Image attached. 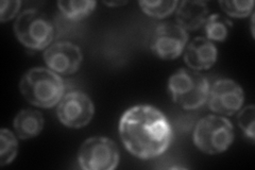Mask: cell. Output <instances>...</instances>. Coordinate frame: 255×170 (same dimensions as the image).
<instances>
[{"label": "cell", "instance_id": "obj_1", "mask_svg": "<svg viewBox=\"0 0 255 170\" xmlns=\"http://www.w3.org/2000/svg\"><path fill=\"white\" fill-rule=\"evenodd\" d=\"M119 135L126 149L134 157L148 160L168 149L172 129L163 113L151 105L127 110L119 120Z\"/></svg>", "mask_w": 255, "mask_h": 170}, {"label": "cell", "instance_id": "obj_2", "mask_svg": "<svg viewBox=\"0 0 255 170\" xmlns=\"http://www.w3.org/2000/svg\"><path fill=\"white\" fill-rule=\"evenodd\" d=\"M19 90L32 105L49 109L60 102L64 96L65 85L63 79L51 69L34 67L22 76Z\"/></svg>", "mask_w": 255, "mask_h": 170}, {"label": "cell", "instance_id": "obj_3", "mask_svg": "<svg viewBox=\"0 0 255 170\" xmlns=\"http://www.w3.org/2000/svg\"><path fill=\"white\" fill-rule=\"evenodd\" d=\"M210 82L205 76L193 69L181 68L170 77L168 91L172 101L185 110H195L207 101Z\"/></svg>", "mask_w": 255, "mask_h": 170}, {"label": "cell", "instance_id": "obj_4", "mask_svg": "<svg viewBox=\"0 0 255 170\" xmlns=\"http://www.w3.org/2000/svg\"><path fill=\"white\" fill-rule=\"evenodd\" d=\"M14 33L19 42L30 49L42 50L50 45L54 26L45 13L28 9L21 12L14 22Z\"/></svg>", "mask_w": 255, "mask_h": 170}, {"label": "cell", "instance_id": "obj_5", "mask_svg": "<svg viewBox=\"0 0 255 170\" xmlns=\"http://www.w3.org/2000/svg\"><path fill=\"white\" fill-rule=\"evenodd\" d=\"M234 140V129L225 117L209 115L202 118L194 131V143L207 155H219L226 151Z\"/></svg>", "mask_w": 255, "mask_h": 170}, {"label": "cell", "instance_id": "obj_6", "mask_svg": "<svg viewBox=\"0 0 255 170\" xmlns=\"http://www.w3.org/2000/svg\"><path fill=\"white\" fill-rule=\"evenodd\" d=\"M78 162L85 170L115 169L119 163L117 145L108 137H91L80 147Z\"/></svg>", "mask_w": 255, "mask_h": 170}, {"label": "cell", "instance_id": "obj_7", "mask_svg": "<svg viewBox=\"0 0 255 170\" xmlns=\"http://www.w3.org/2000/svg\"><path fill=\"white\" fill-rule=\"evenodd\" d=\"M95 113L91 98L82 92L64 94L58 103L57 115L61 123L68 128L79 129L89 125Z\"/></svg>", "mask_w": 255, "mask_h": 170}, {"label": "cell", "instance_id": "obj_8", "mask_svg": "<svg viewBox=\"0 0 255 170\" xmlns=\"http://www.w3.org/2000/svg\"><path fill=\"white\" fill-rule=\"evenodd\" d=\"M188 40L186 31L174 22H163L154 31L150 48L162 60H174L182 53Z\"/></svg>", "mask_w": 255, "mask_h": 170}, {"label": "cell", "instance_id": "obj_9", "mask_svg": "<svg viewBox=\"0 0 255 170\" xmlns=\"http://www.w3.org/2000/svg\"><path fill=\"white\" fill-rule=\"evenodd\" d=\"M244 91L241 85L230 79L215 81L210 87L207 103L209 108L217 114L231 116L242 109Z\"/></svg>", "mask_w": 255, "mask_h": 170}, {"label": "cell", "instance_id": "obj_10", "mask_svg": "<svg viewBox=\"0 0 255 170\" xmlns=\"http://www.w3.org/2000/svg\"><path fill=\"white\" fill-rule=\"evenodd\" d=\"M80 47L69 42L54 43L46 49L44 60L47 66L61 76L73 75L82 63Z\"/></svg>", "mask_w": 255, "mask_h": 170}, {"label": "cell", "instance_id": "obj_11", "mask_svg": "<svg viewBox=\"0 0 255 170\" xmlns=\"http://www.w3.org/2000/svg\"><path fill=\"white\" fill-rule=\"evenodd\" d=\"M217 61V48L206 37H196L185 50L184 62L193 70L210 69Z\"/></svg>", "mask_w": 255, "mask_h": 170}, {"label": "cell", "instance_id": "obj_12", "mask_svg": "<svg viewBox=\"0 0 255 170\" xmlns=\"http://www.w3.org/2000/svg\"><path fill=\"white\" fill-rule=\"evenodd\" d=\"M209 6L205 1H182L177 7V23L186 30H196L205 22Z\"/></svg>", "mask_w": 255, "mask_h": 170}, {"label": "cell", "instance_id": "obj_13", "mask_svg": "<svg viewBox=\"0 0 255 170\" xmlns=\"http://www.w3.org/2000/svg\"><path fill=\"white\" fill-rule=\"evenodd\" d=\"M45 120L41 112L21 110L14 119V130L20 140H29L42 132Z\"/></svg>", "mask_w": 255, "mask_h": 170}, {"label": "cell", "instance_id": "obj_14", "mask_svg": "<svg viewBox=\"0 0 255 170\" xmlns=\"http://www.w3.org/2000/svg\"><path fill=\"white\" fill-rule=\"evenodd\" d=\"M96 1H59L58 7L63 16L69 20H81L87 17L96 7Z\"/></svg>", "mask_w": 255, "mask_h": 170}, {"label": "cell", "instance_id": "obj_15", "mask_svg": "<svg viewBox=\"0 0 255 170\" xmlns=\"http://www.w3.org/2000/svg\"><path fill=\"white\" fill-rule=\"evenodd\" d=\"M232 26L228 18L220 14H213L206 18L204 28L206 32V38L216 42H223L229 34V27Z\"/></svg>", "mask_w": 255, "mask_h": 170}, {"label": "cell", "instance_id": "obj_16", "mask_svg": "<svg viewBox=\"0 0 255 170\" xmlns=\"http://www.w3.org/2000/svg\"><path fill=\"white\" fill-rule=\"evenodd\" d=\"M18 144L15 135L7 129L0 131V165L4 166L12 163L17 155Z\"/></svg>", "mask_w": 255, "mask_h": 170}, {"label": "cell", "instance_id": "obj_17", "mask_svg": "<svg viewBox=\"0 0 255 170\" xmlns=\"http://www.w3.org/2000/svg\"><path fill=\"white\" fill-rule=\"evenodd\" d=\"M178 1H140L139 5L143 13L155 18H165L177 9Z\"/></svg>", "mask_w": 255, "mask_h": 170}, {"label": "cell", "instance_id": "obj_18", "mask_svg": "<svg viewBox=\"0 0 255 170\" xmlns=\"http://www.w3.org/2000/svg\"><path fill=\"white\" fill-rule=\"evenodd\" d=\"M223 12L227 13L232 17H247L252 10L254 1L248 0V1H220L219 2Z\"/></svg>", "mask_w": 255, "mask_h": 170}, {"label": "cell", "instance_id": "obj_19", "mask_svg": "<svg viewBox=\"0 0 255 170\" xmlns=\"http://www.w3.org/2000/svg\"><path fill=\"white\" fill-rule=\"evenodd\" d=\"M254 118H255V108L254 105H248L238 113V125L241 127L244 133L254 140Z\"/></svg>", "mask_w": 255, "mask_h": 170}, {"label": "cell", "instance_id": "obj_20", "mask_svg": "<svg viewBox=\"0 0 255 170\" xmlns=\"http://www.w3.org/2000/svg\"><path fill=\"white\" fill-rule=\"evenodd\" d=\"M20 5L21 2L19 0H16V1H5V0H3V1H1V3H0V21L4 22L14 18Z\"/></svg>", "mask_w": 255, "mask_h": 170}, {"label": "cell", "instance_id": "obj_21", "mask_svg": "<svg viewBox=\"0 0 255 170\" xmlns=\"http://www.w3.org/2000/svg\"><path fill=\"white\" fill-rule=\"evenodd\" d=\"M106 5L114 7V6H121V5H125L128 3V1H105L103 2Z\"/></svg>", "mask_w": 255, "mask_h": 170}]
</instances>
